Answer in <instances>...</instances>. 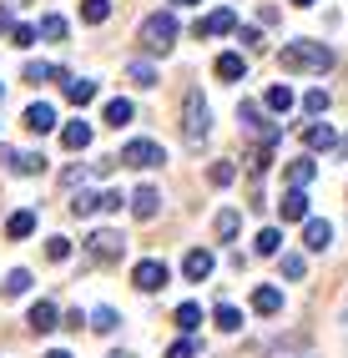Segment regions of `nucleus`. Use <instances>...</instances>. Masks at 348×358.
<instances>
[{"label": "nucleus", "instance_id": "1", "mask_svg": "<svg viewBox=\"0 0 348 358\" xmlns=\"http://www.w3.org/2000/svg\"><path fill=\"white\" fill-rule=\"evenodd\" d=\"M277 66L293 71V76H308V71H313V76H323V71L333 66V51H328L323 41H288L283 51H277Z\"/></svg>", "mask_w": 348, "mask_h": 358}, {"label": "nucleus", "instance_id": "2", "mask_svg": "<svg viewBox=\"0 0 348 358\" xmlns=\"http://www.w3.org/2000/svg\"><path fill=\"white\" fill-rule=\"evenodd\" d=\"M136 36H142V51L147 56H167L172 41H177V15L172 10H157V15L142 20V31H136Z\"/></svg>", "mask_w": 348, "mask_h": 358}, {"label": "nucleus", "instance_id": "3", "mask_svg": "<svg viewBox=\"0 0 348 358\" xmlns=\"http://www.w3.org/2000/svg\"><path fill=\"white\" fill-rule=\"evenodd\" d=\"M207 131H212V111H207L202 91H187L182 96V136H187V147H202Z\"/></svg>", "mask_w": 348, "mask_h": 358}, {"label": "nucleus", "instance_id": "4", "mask_svg": "<svg viewBox=\"0 0 348 358\" xmlns=\"http://www.w3.org/2000/svg\"><path fill=\"white\" fill-rule=\"evenodd\" d=\"M238 122H242V131H252L258 147H277V141H283V122H263V106L258 101H242L238 106Z\"/></svg>", "mask_w": 348, "mask_h": 358}, {"label": "nucleus", "instance_id": "5", "mask_svg": "<svg viewBox=\"0 0 348 358\" xmlns=\"http://www.w3.org/2000/svg\"><path fill=\"white\" fill-rule=\"evenodd\" d=\"M116 162H126V166H142V172H147V166H161V162H167V152H161L157 141L136 136V141H126V147H122V157H116Z\"/></svg>", "mask_w": 348, "mask_h": 358}, {"label": "nucleus", "instance_id": "6", "mask_svg": "<svg viewBox=\"0 0 348 358\" xmlns=\"http://www.w3.org/2000/svg\"><path fill=\"white\" fill-rule=\"evenodd\" d=\"M86 252L96 257V262H116V257L126 252V243H122V232L101 227V232H91V237H86Z\"/></svg>", "mask_w": 348, "mask_h": 358}, {"label": "nucleus", "instance_id": "7", "mask_svg": "<svg viewBox=\"0 0 348 358\" xmlns=\"http://www.w3.org/2000/svg\"><path fill=\"white\" fill-rule=\"evenodd\" d=\"M167 262H161V257H147V262H136V268H131V282H136V288H142V293H157V288H167Z\"/></svg>", "mask_w": 348, "mask_h": 358}, {"label": "nucleus", "instance_id": "8", "mask_svg": "<svg viewBox=\"0 0 348 358\" xmlns=\"http://www.w3.org/2000/svg\"><path fill=\"white\" fill-rule=\"evenodd\" d=\"M122 207V192H76L71 212L76 217H96V212H116Z\"/></svg>", "mask_w": 348, "mask_h": 358}, {"label": "nucleus", "instance_id": "9", "mask_svg": "<svg viewBox=\"0 0 348 358\" xmlns=\"http://www.w3.org/2000/svg\"><path fill=\"white\" fill-rule=\"evenodd\" d=\"M212 268H217V257L207 252V248H192L187 257H182V278H187V282H207Z\"/></svg>", "mask_w": 348, "mask_h": 358}, {"label": "nucleus", "instance_id": "10", "mask_svg": "<svg viewBox=\"0 0 348 358\" xmlns=\"http://www.w3.org/2000/svg\"><path fill=\"white\" fill-rule=\"evenodd\" d=\"M232 31H238V15H232L227 6H217L212 15L197 20V41H207V36H232Z\"/></svg>", "mask_w": 348, "mask_h": 358}, {"label": "nucleus", "instance_id": "11", "mask_svg": "<svg viewBox=\"0 0 348 358\" xmlns=\"http://www.w3.org/2000/svg\"><path fill=\"white\" fill-rule=\"evenodd\" d=\"M277 212H283V222H308V192L303 187H288L283 202H277Z\"/></svg>", "mask_w": 348, "mask_h": 358}, {"label": "nucleus", "instance_id": "12", "mask_svg": "<svg viewBox=\"0 0 348 358\" xmlns=\"http://www.w3.org/2000/svg\"><path fill=\"white\" fill-rule=\"evenodd\" d=\"M157 207H161V192H157V187H136V192H131V217L152 222V217H157Z\"/></svg>", "mask_w": 348, "mask_h": 358}, {"label": "nucleus", "instance_id": "13", "mask_svg": "<svg viewBox=\"0 0 348 358\" xmlns=\"http://www.w3.org/2000/svg\"><path fill=\"white\" fill-rule=\"evenodd\" d=\"M20 122H26L36 136H45V131L56 127V106H51V101H36V106H26V116H20Z\"/></svg>", "mask_w": 348, "mask_h": 358}, {"label": "nucleus", "instance_id": "14", "mask_svg": "<svg viewBox=\"0 0 348 358\" xmlns=\"http://www.w3.org/2000/svg\"><path fill=\"white\" fill-rule=\"evenodd\" d=\"M303 147L308 152H328V147H338V131L328 122H313V127H303Z\"/></svg>", "mask_w": 348, "mask_h": 358}, {"label": "nucleus", "instance_id": "15", "mask_svg": "<svg viewBox=\"0 0 348 358\" xmlns=\"http://www.w3.org/2000/svg\"><path fill=\"white\" fill-rule=\"evenodd\" d=\"M61 147H66V152H86V147H91V127H86V122H66V127H61Z\"/></svg>", "mask_w": 348, "mask_h": 358}, {"label": "nucleus", "instance_id": "16", "mask_svg": "<svg viewBox=\"0 0 348 358\" xmlns=\"http://www.w3.org/2000/svg\"><path fill=\"white\" fill-rule=\"evenodd\" d=\"M26 323H31L36 333H51V328H61V323H56V303H51V298L31 303V318H26Z\"/></svg>", "mask_w": 348, "mask_h": 358}, {"label": "nucleus", "instance_id": "17", "mask_svg": "<svg viewBox=\"0 0 348 358\" xmlns=\"http://www.w3.org/2000/svg\"><path fill=\"white\" fill-rule=\"evenodd\" d=\"M252 313H263V318L283 313V293L277 288H252Z\"/></svg>", "mask_w": 348, "mask_h": 358}, {"label": "nucleus", "instance_id": "18", "mask_svg": "<svg viewBox=\"0 0 348 358\" xmlns=\"http://www.w3.org/2000/svg\"><path fill=\"white\" fill-rule=\"evenodd\" d=\"M283 177H288V187H308V182L318 177V162H313V157H298V162H288Z\"/></svg>", "mask_w": 348, "mask_h": 358}, {"label": "nucleus", "instance_id": "19", "mask_svg": "<svg viewBox=\"0 0 348 358\" xmlns=\"http://www.w3.org/2000/svg\"><path fill=\"white\" fill-rule=\"evenodd\" d=\"M303 243H308L313 252H323V248L333 243V227H328V222H318V217H308V222H303Z\"/></svg>", "mask_w": 348, "mask_h": 358}, {"label": "nucleus", "instance_id": "20", "mask_svg": "<svg viewBox=\"0 0 348 358\" xmlns=\"http://www.w3.org/2000/svg\"><path fill=\"white\" fill-rule=\"evenodd\" d=\"M66 101H71V106H91V101H96V81H86V76L66 81Z\"/></svg>", "mask_w": 348, "mask_h": 358}, {"label": "nucleus", "instance_id": "21", "mask_svg": "<svg viewBox=\"0 0 348 358\" xmlns=\"http://www.w3.org/2000/svg\"><path fill=\"white\" fill-rule=\"evenodd\" d=\"M217 76H222V81H242V76H247V61H242L238 51H222V56H217Z\"/></svg>", "mask_w": 348, "mask_h": 358}, {"label": "nucleus", "instance_id": "22", "mask_svg": "<svg viewBox=\"0 0 348 358\" xmlns=\"http://www.w3.org/2000/svg\"><path fill=\"white\" fill-rule=\"evenodd\" d=\"M36 232V212L26 207V212H10V222H6V237L10 243H20V237H31Z\"/></svg>", "mask_w": 348, "mask_h": 358}, {"label": "nucleus", "instance_id": "23", "mask_svg": "<svg viewBox=\"0 0 348 358\" xmlns=\"http://www.w3.org/2000/svg\"><path fill=\"white\" fill-rule=\"evenodd\" d=\"M131 116H136V106H131L126 96H116V101H106V127H116V131H122V127L131 122Z\"/></svg>", "mask_w": 348, "mask_h": 358}, {"label": "nucleus", "instance_id": "24", "mask_svg": "<svg viewBox=\"0 0 348 358\" xmlns=\"http://www.w3.org/2000/svg\"><path fill=\"white\" fill-rule=\"evenodd\" d=\"M126 81H131V86H157V66H152V61H131V66H126Z\"/></svg>", "mask_w": 348, "mask_h": 358}, {"label": "nucleus", "instance_id": "25", "mask_svg": "<svg viewBox=\"0 0 348 358\" xmlns=\"http://www.w3.org/2000/svg\"><path fill=\"white\" fill-rule=\"evenodd\" d=\"M263 101H268V111L288 116V111H293V91H288V86H268V96H263Z\"/></svg>", "mask_w": 348, "mask_h": 358}, {"label": "nucleus", "instance_id": "26", "mask_svg": "<svg viewBox=\"0 0 348 358\" xmlns=\"http://www.w3.org/2000/svg\"><path fill=\"white\" fill-rule=\"evenodd\" d=\"M252 248H258L263 257H277V252H283V232H277V227H263V232H258V243H252Z\"/></svg>", "mask_w": 348, "mask_h": 358}, {"label": "nucleus", "instance_id": "27", "mask_svg": "<svg viewBox=\"0 0 348 358\" xmlns=\"http://www.w3.org/2000/svg\"><path fill=\"white\" fill-rule=\"evenodd\" d=\"M333 106V96H328V91H323V86H313V91H303V111L308 116H323V111H328Z\"/></svg>", "mask_w": 348, "mask_h": 358}, {"label": "nucleus", "instance_id": "28", "mask_svg": "<svg viewBox=\"0 0 348 358\" xmlns=\"http://www.w3.org/2000/svg\"><path fill=\"white\" fill-rule=\"evenodd\" d=\"M212 323H217L222 333H238V328H242V313H238V308H232V303H217V313H212Z\"/></svg>", "mask_w": 348, "mask_h": 358}, {"label": "nucleus", "instance_id": "29", "mask_svg": "<svg viewBox=\"0 0 348 358\" xmlns=\"http://www.w3.org/2000/svg\"><path fill=\"white\" fill-rule=\"evenodd\" d=\"M106 15H111V0H81V20L86 26H101Z\"/></svg>", "mask_w": 348, "mask_h": 358}, {"label": "nucleus", "instance_id": "30", "mask_svg": "<svg viewBox=\"0 0 348 358\" xmlns=\"http://www.w3.org/2000/svg\"><path fill=\"white\" fill-rule=\"evenodd\" d=\"M207 182H212V187H232V182H238V166H232V162H212V166H207Z\"/></svg>", "mask_w": 348, "mask_h": 358}, {"label": "nucleus", "instance_id": "31", "mask_svg": "<svg viewBox=\"0 0 348 358\" xmlns=\"http://www.w3.org/2000/svg\"><path fill=\"white\" fill-rule=\"evenodd\" d=\"M212 227H217V237H222V243H232V237H238V227H242V217L227 207V212H217V222H212Z\"/></svg>", "mask_w": 348, "mask_h": 358}, {"label": "nucleus", "instance_id": "32", "mask_svg": "<svg viewBox=\"0 0 348 358\" xmlns=\"http://www.w3.org/2000/svg\"><path fill=\"white\" fill-rule=\"evenodd\" d=\"M15 172H20V177L45 172V157H41V152H20V157H15Z\"/></svg>", "mask_w": 348, "mask_h": 358}, {"label": "nucleus", "instance_id": "33", "mask_svg": "<svg viewBox=\"0 0 348 358\" xmlns=\"http://www.w3.org/2000/svg\"><path fill=\"white\" fill-rule=\"evenodd\" d=\"M177 328H182V333L202 328V308H197V303H182V308H177Z\"/></svg>", "mask_w": 348, "mask_h": 358}, {"label": "nucleus", "instance_id": "34", "mask_svg": "<svg viewBox=\"0 0 348 358\" xmlns=\"http://www.w3.org/2000/svg\"><path fill=\"white\" fill-rule=\"evenodd\" d=\"M41 36L45 41H66V15H41Z\"/></svg>", "mask_w": 348, "mask_h": 358}, {"label": "nucleus", "instance_id": "35", "mask_svg": "<svg viewBox=\"0 0 348 358\" xmlns=\"http://www.w3.org/2000/svg\"><path fill=\"white\" fill-rule=\"evenodd\" d=\"M56 76H61V71H56V66H45V61H31V66H26V81H31V86L56 81Z\"/></svg>", "mask_w": 348, "mask_h": 358}, {"label": "nucleus", "instance_id": "36", "mask_svg": "<svg viewBox=\"0 0 348 358\" xmlns=\"http://www.w3.org/2000/svg\"><path fill=\"white\" fill-rule=\"evenodd\" d=\"M303 273H308V262H303V252H283V278H293V282H298Z\"/></svg>", "mask_w": 348, "mask_h": 358}, {"label": "nucleus", "instance_id": "37", "mask_svg": "<svg viewBox=\"0 0 348 358\" xmlns=\"http://www.w3.org/2000/svg\"><path fill=\"white\" fill-rule=\"evenodd\" d=\"M26 288H31V273H26V268H15V273L6 278V298H20Z\"/></svg>", "mask_w": 348, "mask_h": 358}, {"label": "nucleus", "instance_id": "38", "mask_svg": "<svg viewBox=\"0 0 348 358\" xmlns=\"http://www.w3.org/2000/svg\"><path fill=\"white\" fill-rule=\"evenodd\" d=\"M36 36H41V26H10V45H20V51L36 45Z\"/></svg>", "mask_w": 348, "mask_h": 358}, {"label": "nucleus", "instance_id": "39", "mask_svg": "<svg viewBox=\"0 0 348 358\" xmlns=\"http://www.w3.org/2000/svg\"><path fill=\"white\" fill-rule=\"evenodd\" d=\"M268 162H273V147H252V157H247L252 177H263V172H268Z\"/></svg>", "mask_w": 348, "mask_h": 358}, {"label": "nucleus", "instance_id": "40", "mask_svg": "<svg viewBox=\"0 0 348 358\" xmlns=\"http://www.w3.org/2000/svg\"><path fill=\"white\" fill-rule=\"evenodd\" d=\"M45 257H51V262H66V257H71V243H66V237H51V243H45Z\"/></svg>", "mask_w": 348, "mask_h": 358}, {"label": "nucleus", "instance_id": "41", "mask_svg": "<svg viewBox=\"0 0 348 358\" xmlns=\"http://www.w3.org/2000/svg\"><path fill=\"white\" fill-rule=\"evenodd\" d=\"M91 328H96V333H111V328H116V313H111V308H96V313H91Z\"/></svg>", "mask_w": 348, "mask_h": 358}, {"label": "nucleus", "instance_id": "42", "mask_svg": "<svg viewBox=\"0 0 348 358\" xmlns=\"http://www.w3.org/2000/svg\"><path fill=\"white\" fill-rule=\"evenodd\" d=\"M238 41L247 45V51H263V31H258V26H242V31H238Z\"/></svg>", "mask_w": 348, "mask_h": 358}, {"label": "nucleus", "instance_id": "43", "mask_svg": "<svg viewBox=\"0 0 348 358\" xmlns=\"http://www.w3.org/2000/svg\"><path fill=\"white\" fill-rule=\"evenodd\" d=\"M167 358H197V348H192L187 338H182V343H172V348H167Z\"/></svg>", "mask_w": 348, "mask_h": 358}, {"label": "nucleus", "instance_id": "44", "mask_svg": "<svg viewBox=\"0 0 348 358\" xmlns=\"http://www.w3.org/2000/svg\"><path fill=\"white\" fill-rule=\"evenodd\" d=\"M15 20H10V6H0V31H10Z\"/></svg>", "mask_w": 348, "mask_h": 358}, {"label": "nucleus", "instance_id": "45", "mask_svg": "<svg viewBox=\"0 0 348 358\" xmlns=\"http://www.w3.org/2000/svg\"><path fill=\"white\" fill-rule=\"evenodd\" d=\"M45 358H71V353H66V348H51V353H45Z\"/></svg>", "mask_w": 348, "mask_h": 358}, {"label": "nucleus", "instance_id": "46", "mask_svg": "<svg viewBox=\"0 0 348 358\" xmlns=\"http://www.w3.org/2000/svg\"><path fill=\"white\" fill-rule=\"evenodd\" d=\"M172 6H202V0H172Z\"/></svg>", "mask_w": 348, "mask_h": 358}, {"label": "nucleus", "instance_id": "47", "mask_svg": "<svg viewBox=\"0 0 348 358\" xmlns=\"http://www.w3.org/2000/svg\"><path fill=\"white\" fill-rule=\"evenodd\" d=\"M293 6H313V0H293Z\"/></svg>", "mask_w": 348, "mask_h": 358}, {"label": "nucleus", "instance_id": "48", "mask_svg": "<svg viewBox=\"0 0 348 358\" xmlns=\"http://www.w3.org/2000/svg\"><path fill=\"white\" fill-rule=\"evenodd\" d=\"M0 96H6V86H0Z\"/></svg>", "mask_w": 348, "mask_h": 358}]
</instances>
